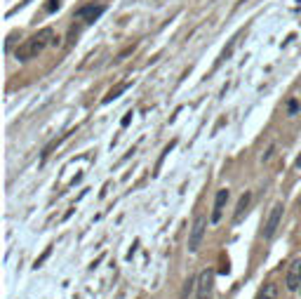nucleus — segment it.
<instances>
[{
    "label": "nucleus",
    "instance_id": "f257e3e1",
    "mask_svg": "<svg viewBox=\"0 0 301 299\" xmlns=\"http://www.w3.org/2000/svg\"><path fill=\"white\" fill-rule=\"evenodd\" d=\"M50 42H57V38H54V31L52 28H42V31H38V33H33L28 40H24L19 47H17V59L19 61H28V59H33V57H38Z\"/></svg>",
    "mask_w": 301,
    "mask_h": 299
},
{
    "label": "nucleus",
    "instance_id": "f03ea898",
    "mask_svg": "<svg viewBox=\"0 0 301 299\" xmlns=\"http://www.w3.org/2000/svg\"><path fill=\"white\" fill-rule=\"evenodd\" d=\"M205 231H207V217L205 215H198L193 219V226H191V233H188V252L196 255L200 250V243L205 238Z\"/></svg>",
    "mask_w": 301,
    "mask_h": 299
},
{
    "label": "nucleus",
    "instance_id": "7ed1b4c3",
    "mask_svg": "<svg viewBox=\"0 0 301 299\" xmlns=\"http://www.w3.org/2000/svg\"><path fill=\"white\" fill-rule=\"evenodd\" d=\"M282 212H285L282 203H275L273 207H271V215L266 217V224H263V229H261L263 240H273V236L278 233V226H280V221H282Z\"/></svg>",
    "mask_w": 301,
    "mask_h": 299
},
{
    "label": "nucleus",
    "instance_id": "20e7f679",
    "mask_svg": "<svg viewBox=\"0 0 301 299\" xmlns=\"http://www.w3.org/2000/svg\"><path fill=\"white\" fill-rule=\"evenodd\" d=\"M198 299H210L212 290H214V271L212 269H205V271L198 276Z\"/></svg>",
    "mask_w": 301,
    "mask_h": 299
},
{
    "label": "nucleus",
    "instance_id": "39448f33",
    "mask_svg": "<svg viewBox=\"0 0 301 299\" xmlns=\"http://www.w3.org/2000/svg\"><path fill=\"white\" fill-rule=\"evenodd\" d=\"M228 198H231V191H228V189L217 191V196H214V210H212V215H210V221H212V224H219V221H221L223 210H226Z\"/></svg>",
    "mask_w": 301,
    "mask_h": 299
},
{
    "label": "nucleus",
    "instance_id": "423d86ee",
    "mask_svg": "<svg viewBox=\"0 0 301 299\" xmlns=\"http://www.w3.org/2000/svg\"><path fill=\"white\" fill-rule=\"evenodd\" d=\"M104 12H106L104 5H99V2L94 5V2H90V5L80 7L78 12H76V19H78V21H85V24H92V21H97Z\"/></svg>",
    "mask_w": 301,
    "mask_h": 299
},
{
    "label": "nucleus",
    "instance_id": "0eeeda50",
    "mask_svg": "<svg viewBox=\"0 0 301 299\" xmlns=\"http://www.w3.org/2000/svg\"><path fill=\"white\" fill-rule=\"evenodd\" d=\"M285 287H287L289 292H297L301 287V259H294L289 264L287 276H285Z\"/></svg>",
    "mask_w": 301,
    "mask_h": 299
},
{
    "label": "nucleus",
    "instance_id": "6e6552de",
    "mask_svg": "<svg viewBox=\"0 0 301 299\" xmlns=\"http://www.w3.org/2000/svg\"><path fill=\"white\" fill-rule=\"evenodd\" d=\"M249 203H252V191H245V193L240 196V200H238V205H236V215H233V224H240V221H242V217L247 215V210H249Z\"/></svg>",
    "mask_w": 301,
    "mask_h": 299
},
{
    "label": "nucleus",
    "instance_id": "1a4fd4ad",
    "mask_svg": "<svg viewBox=\"0 0 301 299\" xmlns=\"http://www.w3.org/2000/svg\"><path fill=\"white\" fill-rule=\"evenodd\" d=\"M130 85H132V82H118L116 87H111V90L106 92V97L101 99V104H111L113 99H118L122 92H127V90H130Z\"/></svg>",
    "mask_w": 301,
    "mask_h": 299
},
{
    "label": "nucleus",
    "instance_id": "9d476101",
    "mask_svg": "<svg viewBox=\"0 0 301 299\" xmlns=\"http://www.w3.org/2000/svg\"><path fill=\"white\" fill-rule=\"evenodd\" d=\"M238 40H240V33L231 38V42H228V47H223V52H221V55H219V59H217V64H214V68L219 66V64H223L226 59H231V55H233V50H236V47H238Z\"/></svg>",
    "mask_w": 301,
    "mask_h": 299
},
{
    "label": "nucleus",
    "instance_id": "9b49d317",
    "mask_svg": "<svg viewBox=\"0 0 301 299\" xmlns=\"http://www.w3.org/2000/svg\"><path fill=\"white\" fill-rule=\"evenodd\" d=\"M254 299H278V285H275V283H266V285L257 292Z\"/></svg>",
    "mask_w": 301,
    "mask_h": 299
},
{
    "label": "nucleus",
    "instance_id": "f8f14e48",
    "mask_svg": "<svg viewBox=\"0 0 301 299\" xmlns=\"http://www.w3.org/2000/svg\"><path fill=\"white\" fill-rule=\"evenodd\" d=\"M64 139H68V135H61V137H59V139H54L52 144H47V146H45V151H42V163L47 160V156H50V153H52V151L57 149V146H59V144L64 141Z\"/></svg>",
    "mask_w": 301,
    "mask_h": 299
},
{
    "label": "nucleus",
    "instance_id": "ddd939ff",
    "mask_svg": "<svg viewBox=\"0 0 301 299\" xmlns=\"http://www.w3.org/2000/svg\"><path fill=\"white\" fill-rule=\"evenodd\" d=\"M301 109V101L299 99H289L287 101V116H297Z\"/></svg>",
    "mask_w": 301,
    "mask_h": 299
},
{
    "label": "nucleus",
    "instance_id": "4468645a",
    "mask_svg": "<svg viewBox=\"0 0 301 299\" xmlns=\"http://www.w3.org/2000/svg\"><path fill=\"white\" fill-rule=\"evenodd\" d=\"M193 285H196V280L188 278V280H186V287H183V292H181V299H188V295L193 292Z\"/></svg>",
    "mask_w": 301,
    "mask_h": 299
},
{
    "label": "nucleus",
    "instance_id": "2eb2a0df",
    "mask_svg": "<svg viewBox=\"0 0 301 299\" xmlns=\"http://www.w3.org/2000/svg\"><path fill=\"white\" fill-rule=\"evenodd\" d=\"M59 5H61V0H47V5H45V12H57L59 10Z\"/></svg>",
    "mask_w": 301,
    "mask_h": 299
},
{
    "label": "nucleus",
    "instance_id": "dca6fc26",
    "mask_svg": "<svg viewBox=\"0 0 301 299\" xmlns=\"http://www.w3.org/2000/svg\"><path fill=\"white\" fill-rule=\"evenodd\" d=\"M50 252H52V247H47V250L42 252V257H40V259H36V269H38V266H42V261H45V259L50 257Z\"/></svg>",
    "mask_w": 301,
    "mask_h": 299
},
{
    "label": "nucleus",
    "instance_id": "f3484780",
    "mask_svg": "<svg viewBox=\"0 0 301 299\" xmlns=\"http://www.w3.org/2000/svg\"><path fill=\"white\" fill-rule=\"evenodd\" d=\"M273 153H275V146H268V151H266V156H263L261 160H263V163H268V160L273 158Z\"/></svg>",
    "mask_w": 301,
    "mask_h": 299
},
{
    "label": "nucleus",
    "instance_id": "a211bd4d",
    "mask_svg": "<svg viewBox=\"0 0 301 299\" xmlns=\"http://www.w3.org/2000/svg\"><path fill=\"white\" fill-rule=\"evenodd\" d=\"M130 120H132V113H127V116L122 118V122H120V125H122V127H127V125H130Z\"/></svg>",
    "mask_w": 301,
    "mask_h": 299
},
{
    "label": "nucleus",
    "instance_id": "6ab92c4d",
    "mask_svg": "<svg viewBox=\"0 0 301 299\" xmlns=\"http://www.w3.org/2000/svg\"><path fill=\"white\" fill-rule=\"evenodd\" d=\"M294 165H297V170H301V153H299V158H297V163Z\"/></svg>",
    "mask_w": 301,
    "mask_h": 299
},
{
    "label": "nucleus",
    "instance_id": "aec40b11",
    "mask_svg": "<svg viewBox=\"0 0 301 299\" xmlns=\"http://www.w3.org/2000/svg\"><path fill=\"white\" fill-rule=\"evenodd\" d=\"M26 2H28V0H24V2H19V5H26Z\"/></svg>",
    "mask_w": 301,
    "mask_h": 299
},
{
    "label": "nucleus",
    "instance_id": "412c9836",
    "mask_svg": "<svg viewBox=\"0 0 301 299\" xmlns=\"http://www.w3.org/2000/svg\"><path fill=\"white\" fill-rule=\"evenodd\" d=\"M299 295H301V287H299Z\"/></svg>",
    "mask_w": 301,
    "mask_h": 299
}]
</instances>
